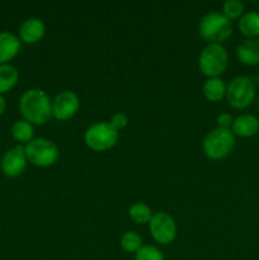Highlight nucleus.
<instances>
[{"label":"nucleus","instance_id":"nucleus-18","mask_svg":"<svg viewBox=\"0 0 259 260\" xmlns=\"http://www.w3.org/2000/svg\"><path fill=\"white\" fill-rule=\"evenodd\" d=\"M12 136L15 141L20 144H28L35 139V128L33 124L27 122L25 119L15 121L12 126Z\"/></svg>","mask_w":259,"mask_h":260},{"label":"nucleus","instance_id":"nucleus-15","mask_svg":"<svg viewBox=\"0 0 259 260\" xmlns=\"http://www.w3.org/2000/svg\"><path fill=\"white\" fill-rule=\"evenodd\" d=\"M238 28L246 38L259 37V12L250 10L244 13L243 17L238 20Z\"/></svg>","mask_w":259,"mask_h":260},{"label":"nucleus","instance_id":"nucleus-19","mask_svg":"<svg viewBox=\"0 0 259 260\" xmlns=\"http://www.w3.org/2000/svg\"><path fill=\"white\" fill-rule=\"evenodd\" d=\"M119 245H121L122 250L130 254H136L140 249L144 246L142 244V238L140 234L136 231H126L122 234L121 239H119Z\"/></svg>","mask_w":259,"mask_h":260},{"label":"nucleus","instance_id":"nucleus-17","mask_svg":"<svg viewBox=\"0 0 259 260\" xmlns=\"http://www.w3.org/2000/svg\"><path fill=\"white\" fill-rule=\"evenodd\" d=\"M19 79V73L17 69L10 63H5V65H0V94L8 93L12 90L18 83Z\"/></svg>","mask_w":259,"mask_h":260},{"label":"nucleus","instance_id":"nucleus-2","mask_svg":"<svg viewBox=\"0 0 259 260\" xmlns=\"http://www.w3.org/2000/svg\"><path fill=\"white\" fill-rule=\"evenodd\" d=\"M198 33L208 43L222 45L233 35V23L222 13L210 12L201 18Z\"/></svg>","mask_w":259,"mask_h":260},{"label":"nucleus","instance_id":"nucleus-11","mask_svg":"<svg viewBox=\"0 0 259 260\" xmlns=\"http://www.w3.org/2000/svg\"><path fill=\"white\" fill-rule=\"evenodd\" d=\"M46 35V24L40 18H28L19 28V40L27 45H35L40 42Z\"/></svg>","mask_w":259,"mask_h":260},{"label":"nucleus","instance_id":"nucleus-25","mask_svg":"<svg viewBox=\"0 0 259 260\" xmlns=\"http://www.w3.org/2000/svg\"><path fill=\"white\" fill-rule=\"evenodd\" d=\"M5 108H7V103H5L4 96L0 94V116H3V113L5 112Z\"/></svg>","mask_w":259,"mask_h":260},{"label":"nucleus","instance_id":"nucleus-20","mask_svg":"<svg viewBox=\"0 0 259 260\" xmlns=\"http://www.w3.org/2000/svg\"><path fill=\"white\" fill-rule=\"evenodd\" d=\"M130 218L134 221L135 223H139V225H145V223H149L150 220L152 218V211L151 208L147 205L141 202H136L130 207L128 210Z\"/></svg>","mask_w":259,"mask_h":260},{"label":"nucleus","instance_id":"nucleus-7","mask_svg":"<svg viewBox=\"0 0 259 260\" xmlns=\"http://www.w3.org/2000/svg\"><path fill=\"white\" fill-rule=\"evenodd\" d=\"M119 132L111 126L109 122L102 121L93 123L84 134V142L90 150L103 152L111 150L118 141Z\"/></svg>","mask_w":259,"mask_h":260},{"label":"nucleus","instance_id":"nucleus-1","mask_svg":"<svg viewBox=\"0 0 259 260\" xmlns=\"http://www.w3.org/2000/svg\"><path fill=\"white\" fill-rule=\"evenodd\" d=\"M19 111L25 121L42 126L52 118V101L42 89H28L19 99Z\"/></svg>","mask_w":259,"mask_h":260},{"label":"nucleus","instance_id":"nucleus-10","mask_svg":"<svg viewBox=\"0 0 259 260\" xmlns=\"http://www.w3.org/2000/svg\"><path fill=\"white\" fill-rule=\"evenodd\" d=\"M27 164L28 160L25 156L24 146L15 145L3 155L2 161H0V169H2L3 174L7 177L17 178L24 172Z\"/></svg>","mask_w":259,"mask_h":260},{"label":"nucleus","instance_id":"nucleus-3","mask_svg":"<svg viewBox=\"0 0 259 260\" xmlns=\"http://www.w3.org/2000/svg\"><path fill=\"white\" fill-rule=\"evenodd\" d=\"M228 66V50L220 43H208L198 56V69L208 79L220 78Z\"/></svg>","mask_w":259,"mask_h":260},{"label":"nucleus","instance_id":"nucleus-6","mask_svg":"<svg viewBox=\"0 0 259 260\" xmlns=\"http://www.w3.org/2000/svg\"><path fill=\"white\" fill-rule=\"evenodd\" d=\"M28 162L38 168H48L56 164L60 156L57 145L45 137L33 139L24 146Z\"/></svg>","mask_w":259,"mask_h":260},{"label":"nucleus","instance_id":"nucleus-22","mask_svg":"<svg viewBox=\"0 0 259 260\" xmlns=\"http://www.w3.org/2000/svg\"><path fill=\"white\" fill-rule=\"evenodd\" d=\"M135 260H165L161 250L154 245H144L136 254Z\"/></svg>","mask_w":259,"mask_h":260},{"label":"nucleus","instance_id":"nucleus-8","mask_svg":"<svg viewBox=\"0 0 259 260\" xmlns=\"http://www.w3.org/2000/svg\"><path fill=\"white\" fill-rule=\"evenodd\" d=\"M152 239L160 245H169L177 238L178 228L174 218L167 212H156L149 222Z\"/></svg>","mask_w":259,"mask_h":260},{"label":"nucleus","instance_id":"nucleus-4","mask_svg":"<svg viewBox=\"0 0 259 260\" xmlns=\"http://www.w3.org/2000/svg\"><path fill=\"white\" fill-rule=\"evenodd\" d=\"M203 152L211 160H221L228 157L235 147V136L231 129H211L202 142Z\"/></svg>","mask_w":259,"mask_h":260},{"label":"nucleus","instance_id":"nucleus-14","mask_svg":"<svg viewBox=\"0 0 259 260\" xmlns=\"http://www.w3.org/2000/svg\"><path fill=\"white\" fill-rule=\"evenodd\" d=\"M20 40L12 32L0 33V65L9 63L20 51Z\"/></svg>","mask_w":259,"mask_h":260},{"label":"nucleus","instance_id":"nucleus-9","mask_svg":"<svg viewBox=\"0 0 259 260\" xmlns=\"http://www.w3.org/2000/svg\"><path fill=\"white\" fill-rule=\"evenodd\" d=\"M80 99L78 94L71 90H62L52 101V117L58 121H68L78 113Z\"/></svg>","mask_w":259,"mask_h":260},{"label":"nucleus","instance_id":"nucleus-5","mask_svg":"<svg viewBox=\"0 0 259 260\" xmlns=\"http://www.w3.org/2000/svg\"><path fill=\"white\" fill-rule=\"evenodd\" d=\"M226 102L234 109H246L255 99V85L248 76H235L226 85Z\"/></svg>","mask_w":259,"mask_h":260},{"label":"nucleus","instance_id":"nucleus-26","mask_svg":"<svg viewBox=\"0 0 259 260\" xmlns=\"http://www.w3.org/2000/svg\"><path fill=\"white\" fill-rule=\"evenodd\" d=\"M258 109H259V102H258Z\"/></svg>","mask_w":259,"mask_h":260},{"label":"nucleus","instance_id":"nucleus-12","mask_svg":"<svg viewBox=\"0 0 259 260\" xmlns=\"http://www.w3.org/2000/svg\"><path fill=\"white\" fill-rule=\"evenodd\" d=\"M231 132L235 137L249 139L259 132V118L254 114L244 113L234 118Z\"/></svg>","mask_w":259,"mask_h":260},{"label":"nucleus","instance_id":"nucleus-24","mask_svg":"<svg viewBox=\"0 0 259 260\" xmlns=\"http://www.w3.org/2000/svg\"><path fill=\"white\" fill-rule=\"evenodd\" d=\"M234 122V117L231 116L230 113H220L216 118V123H217L218 128H223V129H231V126H233Z\"/></svg>","mask_w":259,"mask_h":260},{"label":"nucleus","instance_id":"nucleus-16","mask_svg":"<svg viewBox=\"0 0 259 260\" xmlns=\"http://www.w3.org/2000/svg\"><path fill=\"white\" fill-rule=\"evenodd\" d=\"M202 93L208 102L217 103L226 95V84L221 78H210L203 83Z\"/></svg>","mask_w":259,"mask_h":260},{"label":"nucleus","instance_id":"nucleus-21","mask_svg":"<svg viewBox=\"0 0 259 260\" xmlns=\"http://www.w3.org/2000/svg\"><path fill=\"white\" fill-rule=\"evenodd\" d=\"M244 3L240 0H226L222 4V14L228 18L230 22L233 20H239L244 14Z\"/></svg>","mask_w":259,"mask_h":260},{"label":"nucleus","instance_id":"nucleus-13","mask_svg":"<svg viewBox=\"0 0 259 260\" xmlns=\"http://www.w3.org/2000/svg\"><path fill=\"white\" fill-rule=\"evenodd\" d=\"M236 57L243 65H259V40L246 38L236 47Z\"/></svg>","mask_w":259,"mask_h":260},{"label":"nucleus","instance_id":"nucleus-23","mask_svg":"<svg viewBox=\"0 0 259 260\" xmlns=\"http://www.w3.org/2000/svg\"><path fill=\"white\" fill-rule=\"evenodd\" d=\"M109 123H111V126L113 127L116 131L119 132L121 129L126 128L127 124H128V116H127L126 113H123V112H117V113H114L113 116H112Z\"/></svg>","mask_w":259,"mask_h":260}]
</instances>
